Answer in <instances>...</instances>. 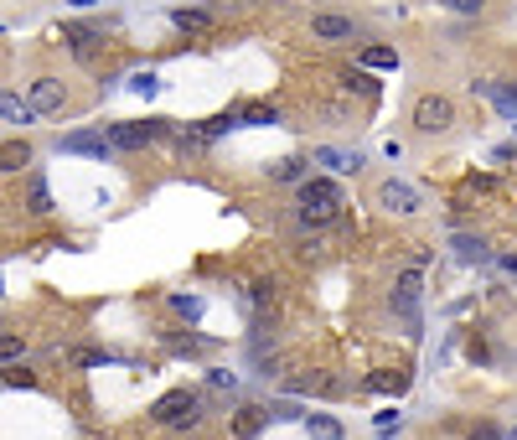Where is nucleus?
<instances>
[{
  "mask_svg": "<svg viewBox=\"0 0 517 440\" xmlns=\"http://www.w3.org/2000/svg\"><path fill=\"white\" fill-rule=\"evenodd\" d=\"M342 208H347V202H342V187H336V182H326V176L300 182V212H295V218H300L306 229H326Z\"/></svg>",
  "mask_w": 517,
  "mask_h": 440,
  "instance_id": "f257e3e1",
  "label": "nucleus"
},
{
  "mask_svg": "<svg viewBox=\"0 0 517 440\" xmlns=\"http://www.w3.org/2000/svg\"><path fill=\"white\" fill-rule=\"evenodd\" d=\"M150 419L161 425V430H197L202 425V399L192 394V389H171L150 404Z\"/></svg>",
  "mask_w": 517,
  "mask_h": 440,
  "instance_id": "f03ea898",
  "label": "nucleus"
},
{
  "mask_svg": "<svg viewBox=\"0 0 517 440\" xmlns=\"http://www.w3.org/2000/svg\"><path fill=\"white\" fill-rule=\"evenodd\" d=\"M165 125H171V120H145V125H135V120H120V125L103 130V140H109L114 150H145L150 140H161V135H165Z\"/></svg>",
  "mask_w": 517,
  "mask_h": 440,
  "instance_id": "7ed1b4c3",
  "label": "nucleus"
},
{
  "mask_svg": "<svg viewBox=\"0 0 517 440\" xmlns=\"http://www.w3.org/2000/svg\"><path fill=\"white\" fill-rule=\"evenodd\" d=\"M450 125H455V104L445 94H424V99L414 104V130H419V135H445Z\"/></svg>",
  "mask_w": 517,
  "mask_h": 440,
  "instance_id": "20e7f679",
  "label": "nucleus"
},
{
  "mask_svg": "<svg viewBox=\"0 0 517 440\" xmlns=\"http://www.w3.org/2000/svg\"><path fill=\"white\" fill-rule=\"evenodd\" d=\"M378 202H383V212H398V218H409V212L424 208V197H419V187H409V182H398V176H388L383 187H378Z\"/></svg>",
  "mask_w": 517,
  "mask_h": 440,
  "instance_id": "39448f33",
  "label": "nucleus"
},
{
  "mask_svg": "<svg viewBox=\"0 0 517 440\" xmlns=\"http://www.w3.org/2000/svg\"><path fill=\"white\" fill-rule=\"evenodd\" d=\"M419 295H424L419 270H404V274H398V291H393V311L404 316L409 327H419Z\"/></svg>",
  "mask_w": 517,
  "mask_h": 440,
  "instance_id": "423d86ee",
  "label": "nucleus"
},
{
  "mask_svg": "<svg viewBox=\"0 0 517 440\" xmlns=\"http://www.w3.org/2000/svg\"><path fill=\"white\" fill-rule=\"evenodd\" d=\"M310 37L316 42H347V37H357V22L352 16H310Z\"/></svg>",
  "mask_w": 517,
  "mask_h": 440,
  "instance_id": "0eeeda50",
  "label": "nucleus"
},
{
  "mask_svg": "<svg viewBox=\"0 0 517 440\" xmlns=\"http://www.w3.org/2000/svg\"><path fill=\"white\" fill-rule=\"evenodd\" d=\"M26 104L37 109V114H58V109L67 104V88H62V78H37Z\"/></svg>",
  "mask_w": 517,
  "mask_h": 440,
  "instance_id": "6e6552de",
  "label": "nucleus"
},
{
  "mask_svg": "<svg viewBox=\"0 0 517 440\" xmlns=\"http://www.w3.org/2000/svg\"><path fill=\"white\" fill-rule=\"evenodd\" d=\"M62 42L73 47L78 58H94V47L103 42V31H99V26H83V22H67V26H62Z\"/></svg>",
  "mask_w": 517,
  "mask_h": 440,
  "instance_id": "1a4fd4ad",
  "label": "nucleus"
},
{
  "mask_svg": "<svg viewBox=\"0 0 517 440\" xmlns=\"http://www.w3.org/2000/svg\"><path fill=\"white\" fill-rule=\"evenodd\" d=\"M269 425V409H259V404H244L238 415H233V436L238 440H259Z\"/></svg>",
  "mask_w": 517,
  "mask_h": 440,
  "instance_id": "9d476101",
  "label": "nucleus"
},
{
  "mask_svg": "<svg viewBox=\"0 0 517 440\" xmlns=\"http://www.w3.org/2000/svg\"><path fill=\"white\" fill-rule=\"evenodd\" d=\"M31 166V140H0V176H16Z\"/></svg>",
  "mask_w": 517,
  "mask_h": 440,
  "instance_id": "9b49d317",
  "label": "nucleus"
},
{
  "mask_svg": "<svg viewBox=\"0 0 517 440\" xmlns=\"http://www.w3.org/2000/svg\"><path fill=\"white\" fill-rule=\"evenodd\" d=\"M62 150H73V156H94V161H103L109 156V140L103 135H88V130H78V135H62Z\"/></svg>",
  "mask_w": 517,
  "mask_h": 440,
  "instance_id": "f8f14e48",
  "label": "nucleus"
},
{
  "mask_svg": "<svg viewBox=\"0 0 517 440\" xmlns=\"http://www.w3.org/2000/svg\"><path fill=\"white\" fill-rule=\"evenodd\" d=\"M316 161H321V166H331V171H352V176H357V171H362V150H331V146H321V150H316Z\"/></svg>",
  "mask_w": 517,
  "mask_h": 440,
  "instance_id": "ddd939ff",
  "label": "nucleus"
},
{
  "mask_svg": "<svg viewBox=\"0 0 517 440\" xmlns=\"http://www.w3.org/2000/svg\"><path fill=\"white\" fill-rule=\"evenodd\" d=\"M455 259H460V265H486V259H492V254H486V244H481V238H471V233H455Z\"/></svg>",
  "mask_w": 517,
  "mask_h": 440,
  "instance_id": "4468645a",
  "label": "nucleus"
},
{
  "mask_svg": "<svg viewBox=\"0 0 517 440\" xmlns=\"http://www.w3.org/2000/svg\"><path fill=\"white\" fill-rule=\"evenodd\" d=\"M0 120H11V125H37V109L21 104L16 94H0Z\"/></svg>",
  "mask_w": 517,
  "mask_h": 440,
  "instance_id": "2eb2a0df",
  "label": "nucleus"
},
{
  "mask_svg": "<svg viewBox=\"0 0 517 440\" xmlns=\"http://www.w3.org/2000/svg\"><path fill=\"white\" fill-rule=\"evenodd\" d=\"M306 430L316 440H342V425H336L331 415H306Z\"/></svg>",
  "mask_w": 517,
  "mask_h": 440,
  "instance_id": "dca6fc26",
  "label": "nucleus"
},
{
  "mask_svg": "<svg viewBox=\"0 0 517 440\" xmlns=\"http://www.w3.org/2000/svg\"><path fill=\"white\" fill-rule=\"evenodd\" d=\"M124 88H129V94H140V99H156V94H161V78H156V73H129Z\"/></svg>",
  "mask_w": 517,
  "mask_h": 440,
  "instance_id": "f3484780",
  "label": "nucleus"
},
{
  "mask_svg": "<svg viewBox=\"0 0 517 440\" xmlns=\"http://www.w3.org/2000/svg\"><path fill=\"white\" fill-rule=\"evenodd\" d=\"M362 67H393L398 73V52L393 47H362Z\"/></svg>",
  "mask_w": 517,
  "mask_h": 440,
  "instance_id": "a211bd4d",
  "label": "nucleus"
},
{
  "mask_svg": "<svg viewBox=\"0 0 517 440\" xmlns=\"http://www.w3.org/2000/svg\"><path fill=\"white\" fill-rule=\"evenodd\" d=\"M171 22L182 26V31H207L212 16H207V11H171Z\"/></svg>",
  "mask_w": 517,
  "mask_h": 440,
  "instance_id": "6ab92c4d",
  "label": "nucleus"
},
{
  "mask_svg": "<svg viewBox=\"0 0 517 440\" xmlns=\"http://www.w3.org/2000/svg\"><path fill=\"white\" fill-rule=\"evenodd\" d=\"M26 353V337L21 332H0V363H16Z\"/></svg>",
  "mask_w": 517,
  "mask_h": 440,
  "instance_id": "aec40b11",
  "label": "nucleus"
},
{
  "mask_svg": "<svg viewBox=\"0 0 517 440\" xmlns=\"http://www.w3.org/2000/svg\"><path fill=\"white\" fill-rule=\"evenodd\" d=\"M269 176H274V182H300V176H306V161L290 156V161H280V166H269Z\"/></svg>",
  "mask_w": 517,
  "mask_h": 440,
  "instance_id": "412c9836",
  "label": "nucleus"
},
{
  "mask_svg": "<svg viewBox=\"0 0 517 440\" xmlns=\"http://www.w3.org/2000/svg\"><path fill=\"white\" fill-rule=\"evenodd\" d=\"M171 311L186 316V321H197V316H202V301H197V295H171Z\"/></svg>",
  "mask_w": 517,
  "mask_h": 440,
  "instance_id": "4be33fe9",
  "label": "nucleus"
},
{
  "mask_svg": "<svg viewBox=\"0 0 517 440\" xmlns=\"http://www.w3.org/2000/svg\"><path fill=\"white\" fill-rule=\"evenodd\" d=\"M368 389H383V394H404V389H409V378H404V373H378Z\"/></svg>",
  "mask_w": 517,
  "mask_h": 440,
  "instance_id": "5701e85b",
  "label": "nucleus"
},
{
  "mask_svg": "<svg viewBox=\"0 0 517 440\" xmlns=\"http://www.w3.org/2000/svg\"><path fill=\"white\" fill-rule=\"evenodd\" d=\"M398 425H404V415H398V409H383V415H372V430H378V436H398Z\"/></svg>",
  "mask_w": 517,
  "mask_h": 440,
  "instance_id": "b1692460",
  "label": "nucleus"
},
{
  "mask_svg": "<svg viewBox=\"0 0 517 440\" xmlns=\"http://www.w3.org/2000/svg\"><path fill=\"white\" fill-rule=\"evenodd\" d=\"M31 212H37V218L52 212V192H47V182H31Z\"/></svg>",
  "mask_w": 517,
  "mask_h": 440,
  "instance_id": "393cba45",
  "label": "nucleus"
},
{
  "mask_svg": "<svg viewBox=\"0 0 517 440\" xmlns=\"http://www.w3.org/2000/svg\"><path fill=\"white\" fill-rule=\"evenodd\" d=\"M73 363H78V368H103V363H114V357L99 353V347H83V353H73Z\"/></svg>",
  "mask_w": 517,
  "mask_h": 440,
  "instance_id": "a878e982",
  "label": "nucleus"
},
{
  "mask_svg": "<svg viewBox=\"0 0 517 440\" xmlns=\"http://www.w3.org/2000/svg\"><path fill=\"white\" fill-rule=\"evenodd\" d=\"M248 301H254L259 311H264V306H274V285H269V280H254V291H248Z\"/></svg>",
  "mask_w": 517,
  "mask_h": 440,
  "instance_id": "bb28decb",
  "label": "nucleus"
},
{
  "mask_svg": "<svg viewBox=\"0 0 517 440\" xmlns=\"http://www.w3.org/2000/svg\"><path fill=\"white\" fill-rule=\"evenodd\" d=\"M440 5L455 11V16H481V5H486V0H440Z\"/></svg>",
  "mask_w": 517,
  "mask_h": 440,
  "instance_id": "cd10ccee",
  "label": "nucleus"
},
{
  "mask_svg": "<svg viewBox=\"0 0 517 440\" xmlns=\"http://www.w3.org/2000/svg\"><path fill=\"white\" fill-rule=\"evenodd\" d=\"M238 125H280V114H274V109H248Z\"/></svg>",
  "mask_w": 517,
  "mask_h": 440,
  "instance_id": "c85d7f7f",
  "label": "nucleus"
},
{
  "mask_svg": "<svg viewBox=\"0 0 517 440\" xmlns=\"http://www.w3.org/2000/svg\"><path fill=\"white\" fill-rule=\"evenodd\" d=\"M207 383H212V389H238V378L227 373V368H207Z\"/></svg>",
  "mask_w": 517,
  "mask_h": 440,
  "instance_id": "c756f323",
  "label": "nucleus"
},
{
  "mask_svg": "<svg viewBox=\"0 0 517 440\" xmlns=\"http://www.w3.org/2000/svg\"><path fill=\"white\" fill-rule=\"evenodd\" d=\"M347 88H357V94H378V84H372L368 73H347Z\"/></svg>",
  "mask_w": 517,
  "mask_h": 440,
  "instance_id": "7c9ffc66",
  "label": "nucleus"
},
{
  "mask_svg": "<svg viewBox=\"0 0 517 440\" xmlns=\"http://www.w3.org/2000/svg\"><path fill=\"white\" fill-rule=\"evenodd\" d=\"M466 440H502V430H496V425H476Z\"/></svg>",
  "mask_w": 517,
  "mask_h": 440,
  "instance_id": "2f4dec72",
  "label": "nucleus"
},
{
  "mask_svg": "<svg viewBox=\"0 0 517 440\" xmlns=\"http://www.w3.org/2000/svg\"><path fill=\"white\" fill-rule=\"evenodd\" d=\"M502 270H507V274H517V254H507V259H502Z\"/></svg>",
  "mask_w": 517,
  "mask_h": 440,
  "instance_id": "473e14b6",
  "label": "nucleus"
},
{
  "mask_svg": "<svg viewBox=\"0 0 517 440\" xmlns=\"http://www.w3.org/2000/svg\"><path fill=\"white\" fill-rule=\"evenodd\" d=\"M67 5H78V11H88V5H99V0H67Z\"/></svg>",
  "mask_w": 517,
  "mask_h": 440,
  "instance_id": "72a5a7b5",
  "label": "nucleus"
},
{
  "mask_svg": "<svg viewBox=\"0 0 517 440\" xmlns=\"http://www.w3.org/2000/svg\"><path fill=\"white\" fill-rule=\"evenodd\" d=\"M507 440H517V430H513V436H507Z\"/></svg>",
  "mask_w": 517,
  "mask_h": 440,
  "instance_id": "f704fd0d",
  "label": "nucleus"
}]
</instances>
